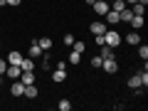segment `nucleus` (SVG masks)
Returning <instances> with one entry per match:
<instances>
[{"mask_svg":"<svg viewBox=\"0 0 148 111\" xmlns=\"http://www.w3.org/2000/svg\"><path fill=\"white\" fill-rule=\"evenodd\" d=\"M121 32H116V30H106L104 32V42L109 45V47H119V45H121Z\"/></svg>","mask_w":148,"mask_h":111,"instance_id":"obj_1","label":"nucleus"},{"mask_svg":"<svg viewBox=\"0 0 148 111\" xmlns=\"http://www.w3.org/2000/svg\"><path fill=\"white\" fill-rule=\"evenodd\" d=\"M91 8H94V12H96V15H101V17L111 10V5L106 3V0H94V5H91Z\"/></svg>","mask_w":148,"mask_h":111,"instance_id":"obj_2","label":"nucleus"},{"mask_svg":"<svg viewBox=\"0 0 148 111\" xmlns=\"http://www.w3.org/2000/svg\"><path fill=\"white\" fill-rule=\"evenodd\" d=\"M101 69H104L106 74H116V69H119V64H116V59H114V57H106L104 62H101Z\"/></svg>","mask_w":148,"mask_h":111,"instance_id":"obj_3","label":"nucleus"},{"mask_svg":"<svg viewBox=\"0 0 148 111\" xmlns=\"http://www.w3.org/2000/svg\"><path fill=\"white\" fill-rule=\"evenodd\" d=\"M64 79H67V69H54V72H52V82H54V84H62V82Z\"/></svg>","mask_w":148,"mask_h":111,"instance_id":"obj_4","label":"nucleus"},{"mask_svg":"<svg viewBox=\"0 0 148 111\" xmlns=\"http://www.w3.org/2000/svg\"><path fill=\"white\" fill-rule=\"evenodd\" d=\"M5 74L10 77V79H17L22 74V69H20V64H8V69H5Z\"/></svg>","mask_w":148,"mask_h":111,"instance_id":"obj_5","label":"nucleus"},{"mask_svg":"<svg viewBox=\"0 0 148 111\" xmlns=\"http://www.w3.org/2000/svg\"><path fill=\"white\" fill-rule=\"evenodd\" d=\"M35 67H37V64H35V59H32V57H22V62H20V69H22V72H35Z\"/></svg>","mask_w":148,"mask_h":111,"instance_id":"obj_6","label":"nucleus"},{"mask_svg":"<svg viewBox=\"0 0 148 111\" xmlns=\"http://www.w3.org/2000/svg\"><path fill=\"white\" fill-rule=\"evenodd\" d=\"M89 30H91V35H104V32L109 30V27H106L104 22H91V25H89Z\"/></svg>","mask_w":148,"mask_h":111,"instance_id":"obj_7","label":"nucleus"},{"mask_svg":"<svg viewBox=\"0 0 148 111\" xmlns=\"http://www.w3.org/2000/svg\"><path fill=\"white\" fill-rule=\"evenodd\" d=\"M104 17H106V22H109V25H119V22H121V15H119L116 10H109Z\"/></svg>","mask_w":148,"mask_h":111,"instance_id":"obj_8","label":"nucleus"},{"mask_svg":"<svg viewBox=\"0 0 148 111\" xmlns=\"http://www.w3.org/2000/svg\"><path fill=\"white\" fill-rule=\"evenodd\" d=\"M126 42L128 45H141V35H138V30H131L126 35Z\"/></svg>","mask_w":148,"mask_h":111,"instance_id":"obj_9","label":"nucleus"},{"mask_svg":"<svg viewBox=\"0 0 148 111\" xmlns=\"http://www.w3.org/2000/svg\"><path fill=\"white\" fill-rule=\"evenodd\" d=\"M40 54H45V52H42V47L37 45V40H32V45H30V57H32V59H37Z\"/></svg>","mask_w":148,"mask_h":111,"instance_id":"obj_10","label":"nucleus"},{"mask_svg":"<svg viewBox=\"0 0 148 111\" xmlns=\"http://www.w3.org/2000/svg\"><path fill=\"white\" fill-rule=\"evenodd\" d=\"M22 94H25L27 99H37V94H40V91H37L35 84H25V91H22Z\"/></svg>","mask_w":148,"mask_h":111,"instance_id":"obj_11","label":"nucleus"},{"mask_svg":"<svg viewBox=\"0 0 148 111\" xmlns=\"http://www.w3.org/2000/svg\"><path fill=\"white\" fill-rule=\"evenodd\" d=\"M22 91H25V84H22V82H15V84L10 86V94L12 96H22Z\"/></svg>","mask_w":148,"mask_h":111,"instance_id":"obj_12","label":"nucleus"},{"mask_svg":"<svg viewBox=\"0 0 148 111\" xmlns=\"http://www.w3.org/2000/svg\"><path fill=\"white\" fill-rule=\"evenodd\" d=\"M37 45L42 47V52H49V49H52V40H49V37H42V40H37Z\"/></svg>","mask_w":148,"mask_h":111,"instance_id":"obj_13","label":"nucleus"},{"mask_svg":"<svg viewBox=\"0 0 148 111\" xmlns=\"http://www.w3.org/2000/svg\"><path fill=\"white\" fill-rule=\"evenodd\" d=\"M128 86H131V89H138V86H143V84H141V72L133 74L131 79H128Z\"/></svg>","mask_w":148,"mask_h":111,"instance_id":"obj_14","label":"nucleus"},{"mask_svg":"<svg viewBox=\"0 0 148 111\" xmlns=\"http://www.w3.org/2000/svg\"><path fill=\"white\" fill-rule=\"evenodd\" d=\"M99 57H101V59H106V57H114V47H109V45H101V52H99Z\"/></svg>","mask_w":148,"mask_h":111,"instance_id":"obj_15","label":"nucleus"},{"mask_svg":"<svg viewBox=\"0 0 148 111\" xmlns=\"http://www.w3.org/2000/svg\"><path fill=\"white\" fill-rule=\"evenodd\" d=\"M119 15H121V22H131V17H133V12H131V8H123V10L121 12H119Z\"/></svg>","mask_w":148,"mask_h":111,"instance_id":"obj_16","label":"nucleus"},{"mask_svg":"<svg viewBox=\"0 0 148 111\" xmlns=\"http://www.w3.org/2000/svg\"><path fill=\"white\" fill-rule=\"evenodd\" d=\"M22 62V54L20 52H10L8 54V64H20Z\"/></svg>","mask_w":148,"mask_h":111,"instance_id":"obj_17","label":"nucleus"},{"mask_svg":"<svg viewBox=\"0 0 148 111\" xmlns=\"http://www.w3.org/2000/svg\"><path fill=\"white\" fill-rule=\"evenodd\" d=\"M131 27H133V30H141V27H143V15H133L131 17Z\"/></svg>","mask_w":148,"mask_h":111,"instance_id":"obj_18","label":"nucleus"},{"mask_svg":"<svg viewBox=\"0 0 148 111\" xmlns=\"http://www.w3.org/2000/svg\"><path fill=\"white\" fill-rule=\"evenodd\" d=\"M22 84H35V72H22Z\"/></svg>","mask_w":148,"mask_h":111,"instance_id":"obj_19","label":"nucleus"},{"mask_svg":"<svg viewBox=\"0 0 148 111\" xmlns=\"http://www.w3.org/2000/svg\"><path fill=\"white\" fill-rule=\"evenodd\" d=\"M131 12H133V15H143V12H146V5H143V3H133Z\"/></svg>","mask_w":148,"mask_h":111,"instance_id":"obj_20","label":"nucleus"},{"mask_svg":"<svg viewBox=\"0 0 148 111\" xmlns=\"http://www.w3.org/2000/svg\"><path fill=\"white\" fill-rule=\"evenodd\" d=\"M69 62H72V64H79V62H82V54L72 49V52H69Z\"/></svg>","mask_w":148,"mask_h":111,"instance_id":"obj_21","label":"nucleus"},{"mask_svg":"<svg viewBox=\"0 0 148 111\" xmlns=\"http://www.w3.org/2000/svg\"><path fill=\"white\" fill-rule=\"evenodd\" d=\"M72 49H74V52H79V54H82V52L86 49V45H84V42H77V40H74V42H72Z\"/></svg>","mask_w":148,"mask_h":111,"instance_id":"obj_22","label":"nucleus"},{"mask_svg":"<svg viewBox=\"0 0 148 111\" xmlns=\"http://www.w3.org/2000/svg\"><path fill=\"white\" fill-rule=\"evenodd\" d=\"M57 109H59V111H69V109H72V101L62 99V101H59V104H57Z\"/></svg>","mask_w":148,"mask_h":111,"instance_id":"obj_23","label":"nucleus"},{"mask_svg":"<svg viewBox=\"0 0 148 111\" xmlns=\"http://www.w3.org/2000/svg\"><path fill=\"white\" fill-rule=\"evenodd\" d=\"M138 57H141L143 62L148 59V47H146V45H141V47H138Z\"/></svg>","mask_w":148,"mask_h":111,"instance_id":"obj_24","label":"nucleus"},{"mask_svg":"<svg viewBox=\"0 0 148 111\" xmlns=\"http://www.w3.org/2000/svg\"><path fill=\"white\" fill-rule=\"evenodd\" d=\"M123 8H126V3H123V0H116V3H114V5H111V10H116V12H121Z\"/></svg>","mask_w":148,"mask_h":111,"instance_id":"obj_25","label":"nucleus"},{"mask_svg":"<svg viewBox=\"0 0 148 111\" xmlns=\"http://www.w3.org/2000/svg\"><path fill=\"white\" fill-rule=\"evenodd\" d=\"M101 62H104V59H101V57H99V54H96V57H94V59H91V67H96V69H101Z\"/></svg>","mask_w":148,"mask_h":111,"instance_id":"obj_26","label":"nucleus"},{"mask_svg":"<svg viewBox=\"0 0 148 111\" xmlns=\"http://www.w3.org/2000/svg\"><path fill=\"white\" fill-rule=\"evenodd\" d=\"M72 42H74V35H64V45H69V47H72Z\"/></svg>","mask_w":148,"mask_h":111,"instance_id":"obj_27","label":"nucleus"},{"mask_svg":"<svg viewBox=\"0 0 148 111\" xmlns=\"http://www.w3.org/2000/svg\"><path fill=\"white\" fill-rule=\"evenodd\" d=\"M5 69H8V62H5V59H0V74H5Z\"/></svg>","mask_w":148,"mask_h":111,"instance_id":"obj_28","label":"nucleus"},{"mask_svg":"<svg viewBox=\"0 0 148 111\" xmlns=\"http://www.w3.org/2000/svg\"><path fill=\"white\" fill-rule=\"evenodd\" d=\"M94 37H96V45H99V47H101V45H106L104 42V35H94Z\"/></svg>","mask_w":148,"mask_h":111,"instance_id":"obj_29","label":"nucleus"},{"mask_svg":"<svg viewBox=\"0 0 148 111\" xmlns=\"http://www.w3.org/2000/svg\"><path fill=\"white\" fill-rule=\"evenodd\" d=\"M5 3H8V5H10V8H15V5H20L22 0H5Z\"/></svg>","mask_w":148,"mask_h":111,"instance_id":"obj_30","label":"nucleus"},{"mask_svg":"<svg viewBox=\"0 0 148 111\" xmlns=\"http://www.w3.org/2000/svg\"><path fill=\"white\" fill-rule=\"evenodd\" d=\"M84 3H86V5H94V0H84Z\"/></svg>","mask_w":148,"mask_h":111,"instance_id":"obj_31","label":"nucleus"},{"mask_svg":"<svg viewBox=\"0 0 148 111\" xmlns=\"http://www.w3.org/2000/svg\"><path fill=\"white\" fill-rule=\"evenodd\" d=\"M3 5H8V3H5V0H0V8H3Z\"/></svg>","mask_w":148,"mask_h":111,"instance_id":"obj_32","label":"nucleus"}]
</instances>
